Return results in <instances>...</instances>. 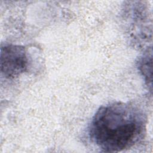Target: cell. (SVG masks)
Returning <instances> with one entry per match:
<instances>
[{"label":"cell","mask_w":153,"mask_h":153,"mask_svg":"<svg viewBox=\"0 0 153 153\" xmlns=\"http://www.w3.org/2000/svg\"><path fill=\"white\" fill-rule=\"evenodd\" d=\"M139 69L142 74L145 81L149 85V82L151 84L152 79V70H149V68H152V56H149L148 54H145L139 61Z\"/></svg>","instance_id":"3"},{"label":"cell","mask_w":153,"mask_h":153,"mask_svg":"<svg viewBox=\"0 0 153 153\" xmlns=\"http://www.w3.org/2000/svg\"><path fill=\"white\" fill-rule=\"evenodd\" d=\"M145 126V115L137 106L115 102L99 108L91 120L88 133L101 150L118 152L136 143Z\"/></svg>","instance_id":"1"},{"label":"cell","mask_w":153,"mask_h":153,"mask_svg":"<svg viewBox=\"0 0 153 153\" xmlns=\"http://www.w3.org/2000/svg\"><path fill=\"white\" fill-rule=\"evenodd\" d=\"M0 64L1 75L7 79H14L26 72L29 58L25 48L13 44L2 46Z\"/></svg>","instance_id":"2"}]
</instances>
